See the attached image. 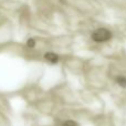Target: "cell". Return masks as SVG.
Wrapping results in <instances>:
<instances>
[{
  "mask_svg": "<svg viewBox=\"0 0 126 126\" xmlns=\"http://www.w3.org/2000/svg\"><path fill=\"white\" fill-rule=\"evenodd\" d=\"M27 46L29 47V48H34V46H35V41L33 39H29L28 40V42H27Z\"/></svg>",
  "mask_w": 126,
  "mask_h": 126,
  "instance_id": "5",
  "label": "cell"
},
{
  "mask_svg": "<svg viewBox=\"0 0 126 126\" xmlns=\"http://www.w3.org/2000/svg\"><path fill=\"white\" fill-rule=\"evenodd\" d=\"M114 81H115V83L118 85V86L123 87V89L126 87V76L125 75H117Z\"/></svg>",
  "mask_w": 126,
  "mask_h": 126,
  "instance_id": "3",
  "label": "cell"
},
{
  "mask_svg": "<svg viewBox=\"0 0 126 126\" xmlns=\"http://www.w3.org/2000/svg\"><path fill=\"white\" fill-rule=\"evenodd\" d=\"M111 38H112V33L110 32L107 29H104V28H100L92 33V39H93V41L98 42V43L109 41Z\"/></svg>",
  "mask_w": 126,
  "mask_h": 126,
  "instance_id": "1",
  "label": "cell"
},
{
  "mask_svg": "<svg viewBox=\"0 0 126 126\" xmlns=\"http://www.w3.org/2000/svg\"><path fill=\"white\" fill-rule=\"evenodd\" d=\"M44 59H46L49 63H51V64H55V63L59 62V57H58V54H55V53H53V52L46 53Z\"/></svg>",
  "mask_w": 126,
  "mask_h": 126,
  "instance_id": "2",
  "label": "cell"
},
{
  "mask_svg": "<svg viewBox=\"0 0 126 126\" xmlns=\"http://www.w3.org/2000/svg\"><path fill=\"white\" fill-rule=\"evenodd\" d=\"M61 126H80V125H79L78 122H75L73 120H66L62 123Z\"/></svg>",
  "mask_w": 126,
  "mask_h": 126,
  "instance_id": "4",
  "label": "cell"
}]
</instances>
